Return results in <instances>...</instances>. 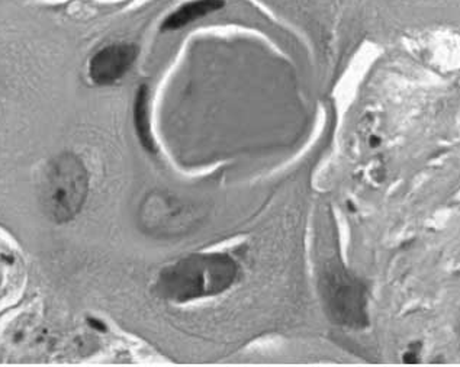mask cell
<instances>
[{
	"label": "cell",
	"instance_id": "5",
	"mask_svg": "<svg viewBox=\"0 0 460 367\" xmlns=\"http://www.w3.org/2000/svg\"><path fill=\"white\" fill-rule=\"evenodd\" d=\"M138 50L132 44H112L99 50L90 60V78L99 86H109L119 81L132 67Z\"/></svg>",
	"mask_w": 460,
	"mask_h": 367
},
{
	"label": "cell",
	"instance_id": "3",
	"mask_svg": "<svg viewBox=\"0 0 460 367\" xmlns=\"http://www.w3.org/2000/svg\"><path fill=\"white\" fill-rule=\"evenodd\" d=\"M321 296L328 316L339 325L363 328L367 325L366 288L343 267L331 266L320 280Z\"/></svg>",
	"mask_w": 460,
	"mask_h": 367
},
{
	"label": "cell",
	"instance_id": "9",
	"mask_svg": "<svg viewBox=\"0 0 460 367\" xmlns=\"http://www.w3.org/2000/svg\"><path fill=\"white\" fill-rule=\"evenodd\" d=\"M380 144V138L379 136H370V147H378Z\"/></svg>",
	"mask_w": 460,
	"mask_h": 367
},
{
	"label": "cell",
	"instance_id": "7",
	"mask_svg": "<svg viewBox=\"0 0 460 367\" xmlns=\"http://www.w3.org/2000/svg\"><path fill=\"white\" fill-rule=\"evenodd\" d=\"M150 92L147 86H141L137 90L135 102H134V126L137 136L141 145L148 153H156V142L151 135V122H150Z\"/></svg>",
	"mask_w": 460,
	"mask_h": 367
},
{
	"label": "cell",
	"instance_id": "8",
	"mask_svg": "<svg viewBox=\"0 0 460 367\" xmlns=\"http://www.w3.org/2000/svg\"><path fill=\"white\" fill-rule=\"evenodd\" d=\"M402 362L405 365H417L420 363V356H418V351H414V350H408L405 354L402 356Z\"/></svg>",
	"mask_w": 460,
	"mask_h": 367
},
{
	"label": "cell",
	"instance_id": "2",
	"mask_svg": "<svg viewBox=\"0 0 460 367\" xmlns=\"http://www.w3.org/2000/svg\"><path fill=\"white\" fill-rule=\"evenodd\" d=\"M89 193V174L83 161L73 153L54 157L41 184V203L47 216L65 224L77 216Z\"/></svg>",
	"mask_w": 460,
	"mask_h": 367
},
{
	"label": "cell",
	"instance_id": "4",
	"mask_svg": "<svg viewBox=\"0 0 460 367\" xmlns=\"http://www.w3.org/2000/svg\"><path fill=\"white\" fill-rule=\"evenodd\" d=\"M195 206L166 192L150 193L141 205L140 221L151 235L172 238L190 231L198 222Z\"/></svg>",
	"mask_w": 460,
	"mask_h": 367
},
{
	"label": "cell",
	"instance_id": "6",
	"mask_svg": "<svg viewBox=\"0 0 460 367\" xmlns=\"http://www.w3.org/2000/svg\"><path fill=\"white\" fill-rule=\"evenodd\" d=\"M224 6V0H193L190 3L183 4L172 15L166 18L161 25L163 31H176L187 26L189 23L205 18L206 15L221 9Z\"/></svg>",
	"mask_w": 460,
	"mask_h": 367
},
{
	"label": "cell",
	"instance_id": "1",
	"mask_svg": "<svg viewBox=\"0 0 460 367\" xmlns=\"http://www.w3.org/2000/svg\"><path fill=\"white\" fill-rule=\"evenodd\" d=\"M238 276L237 263L227 254H193L164 267L157 293L174 304H186L228 290Z\"/></svg>",
	"mask_w": 460,
	"mask_h": 367
}]
</instances>
